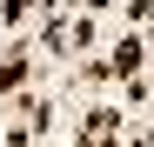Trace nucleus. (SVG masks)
<instances>
[{"instance_id":"1","label":"nucleus","mask_w":154,"mask_h":147,"mask_svg":"<svg viewBox=\"0 0 154 147\" xmlns=\"http://www.w3.org/2000/svg\"><path fill=\"white\" fill-rule=\"evenodd\" d=\"M134 67H141V40H121L114 47V74H134Z\"/></svg>"}]
</instances>
